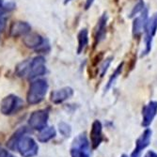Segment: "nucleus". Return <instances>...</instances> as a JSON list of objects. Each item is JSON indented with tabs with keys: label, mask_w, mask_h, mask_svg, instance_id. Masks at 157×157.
Wrapping results in <instances>:
<instances>
[{
	"label": "nucleus",
	"mask_w": 157,
	"mask_h": 157,
	"mask_svg": "<svg viewBox=\"0 0 157 157\" xmlns=\"http://www.w3.org/2000/svg\"><path fill=\"white\" fill-rule=\"evenodd\" d=\"M6 18H3V19H0V34H1L6 28Z\"/></svg>",
	"instance_id": "obj_24"
},
{
	"label": "nucleus",
	"mask_w": 157,
	"mask_h": 157,
	"mask_svg": "<svg viewBox=\"0 0 157 157\" xmlns=\"http://www.w3.org/2000/svg\"><path fill=\"white\" fill-rule=\"evenodd\" d=\"M122 68H123V63L120 64L118 66V68L115 70V72H114V74L111 75V77L109 78L108 80V83L106 85V87H105V90H108L111 87H112V85L114 84V82H115V80L119 77V75H121V71H122Z\"/></svg>",
	"instance_id": "obj_20"
},
{
	"label": "nucleus",
	"mask_w": 157,
	"mask_h": 157,
	"mask_svg": "<svg viewBox=\"0 0 157 157\" xmlns=\"http://www.w3.org/2000/svg\"><path fill=\"white\" fill-rule=\"evenodd\" d=\"M157 115V102L151 101L142 109V122L141 125L148 128Z\"/></svg>",
	"instance_id": "obj_11"
},
{
	"label": "nucleus",
	"mask_w": 157,
	"mask_h": 157,
	"mask_svg": "<svg viewBox=\"0 0 157 157\" xmlns=\"http://www.w3.org/2000/svg\"><path fill=\"white\" fill-rule=\"evenodd\" d=\"M152 131L150 128H146V130L141 134V136L136 141V148L133 151L131 157H140L141 153L150 144L151 140Z\"/></svg>",
	"instance_id": "obj_8"
},
{
	"label": "nucleus",
	"mask_w": 157,
	"mask_h": 157,
	"mask_svg": "<svg viewBox=\"0 0 157 157\" xmlns=\"http://www.w3.org/2000/svg\"><path fill=\"white\" fill-rule=\"evenodd\" d=\"M111 59H112V58H108L103 63V65L101 67V76H104V75L106 73V71H107V69H108V67H109V65L111 63Z\"/></svg>",
	"instance_id": "obj_23"
},
{
	"label": "nucleus",
	"mask_w": 157,
	"mask_h": 157,
	"mask_svg": "<svg viewBox=\"0 0 157 157\" xmlns=\"http://www.w3.org/2000/svg\"><path fill=\"white\" fill-rule=\"evenodd\" d=\"M73 95H74V90L72 88L64 87L59 90H53L50 95V100L53 104L59 105L65 102L66 100L70 99L71 97H73Z\"/></svg>",
	"instance_id": "obj_12"
},
{
	"label": "nucleus",
	"mask_w": 157,
	"mask_h": 157,
	"mask_svg": "<svg viewBox=\"0 0 157 157\" xmlns=\"http://www.w3.org/2000/svg\"><path fill=\"white\" fill-rule=\"evenodd\" d=\"M8 157H16V156H14V155H11V154H9Z\"/></svg>",
	"instance_id": "obj_29"
},
{
	"label": "nucleus",
	"mask_w": 157,
	"mask_h": 157,
	"mask_svg": "<svg viewBox=\"0 0 157 157\" xmlns=\"http://www.w3.org/2000/svg\"><path fill=\"white\" fill-rule=\"evenodd\" d=\"M70 152L71 157H90V143L85 133L74 139Z\"/></svg>",
	"instance_id": "obj_2"
},
{
	"label": "nucleus",
	"mask_w": 157,
	"mask_h": 157,
	"mask_svg": "<svg viewBox=\"0 0 157 157\" xmlns=\"http://www.w3.org/2000/svg\"><path fill=\"white\" fill-rule=\"evenodd\" d=\"M121 157H128V156H127L126 154H122V155H121Z\"/></svg>",
	"instance_id": "obj_30"
},
{
	"label": "nucleus",
	"mask_w": 157,
	"mask_h": 157,
	"mask_svg": "<svg viewBox=\"0 0 157 157\" xmlns=\"http://www.w3.org/2000/svg\"><path fill=\"white\" fill-rule=\"evenodd\" d=\"M148 22V10L145 8L140 12V15L137 16L133 23V35L134 37H138L144 31L146 24Z\"/></svg>",
	"instance_id": "obj_14"
},
{
	"label": "nucleus",
	"mask_w": 157,
	"mask_h": 157,
	"mask_svg": "<svg viewBox=\"0 0 157 157\" xmlns=\"http://www.w3.org/2000/svg\"><path fill=\"white\" fill-rule=\"evenodd\" d=\"M9 152L8 151H6L5 149H3L1 146H0V157H8L9 156Z\"/></svg>",
	"instance_id": "obj_26"
},
{
	"label": "nucleus",
	"mask_w": 157,
	"mask_h": 157,
	"mask_svg": "<svg viewBox=\"0 0 157 157\" xmlns=\"http://www.w3.org/2000/svg\"><path fill=\"white\" fill-rule=\"evenodd\" d=\"M90 145L93 150L97 149L104 140L103 136V125L101 121L95 120L91 125V129L90 133Z\"/></svg>",
	"instance_id": "obj_10"
},
{
	"label": "nucleus",
	"mask_w": 157,
	"mask_h": 157,
	"mask_svg": "<svg viewBox=\"0 0 157 157\" xmlns=\"http://www.w3.org/2000/svg\"><path fill=\"white\" fill-rule=\"evenodd\" d=\"M8 12L7 9L4 7V5H0V19L5 18V14Z\"/></svg>",
	"instance_id": "obj_25"
},
{
	"label": "nucleus",
	"mask_w": 157,
	"mask_h": 157,
	"mask_svg": "<svg viewBox=\"0 0 157 157\" xmlns=\"http://www.w3.org/2000/svg\"><path fill=\"white\" fill-rule=\"evenodd\" d=\"M144 9H145V7H144V2H143V1H141V0H140V1L134 7L133 10H132V12H131V14H130V17H134L135 15H136L137 13L141 12Z\"/></svg>",
	"instance_id": "obj_22"
},
{
	"label": "nucleus",
	"mask_w": 157,
	"mask_h": 157,
	"mask_svg": "<svg viewBox=\"0 0 157 157\" xmlns=\"http://www.w3.org/2000/svg\"><path fill=\"white\" fill-rule=\"evenodd\" d=\"M47 40H45L42 36H40L38 33H32L29 32L25 36L23 37V42L25 47L33 49V50H38L42 44H44Z\"/></svg>",
	"instance_id": "obj_13"
},
{
	"label": "nucleus",
	"mask_w": 157,
	"mask_h": 157,
	"mask_svg": "<svg viewBox=\"0 0 157 157\" xmlns=\"http://www.w3.org/2000/svg\"><path fill=\"white\" fill-rule=\"evenodd\" d=\"M144 157H157V153L153 151H149L145 155Z\"/></svg>",
	"instance_id": "obj_28"
},
{
	"label": "nucleus",
	"mask_w": 157,
	"mask_h": 157,
	"mask_svg": "<svg viewBox=\"0 0 157 157\" xmlns=\"http://www.w3.org/2000/svg\"><path fill=\"white\" fill-rule=\"evenodd\" d=\"M77 40H78L77 54H81L89 44V31L87 28H83V29L79 31L77 35Z\"/></svg>",
	"instance_id": "obj_18"
},
{
	"label": "nucleus",
	"mask_w": 157,
	"mask_h": 157,
	"mask_svg": "<svg viewBox=\"0 0 157 157\" xmlns=\"http://www.w3.org/2000/svg\"><path fill=\"white\" fill-rule=\"evenodd\" d=\"M28 66H29V59H25L19 64H17L15 68V73L19 77H25L26 78L27 72H28Z\"/></svg>",
	"instance_id": "obj_19"
},
{
	"label": "nucleus",
	"mask_w": 157,
	"mask_h": 157,
	"mask_svg": "<svg viewBox=\"0 0 157 157\" xmlns=\"http://www.w3.org/2000/svg\"><path fill=\"white\" fill-rule=\"evenodd\" d=\"M0 5H3V1H2V0H0Z\"/></svg>",
	"instance_id": "obj_31"
},
{
	"label": "nucleus",
	"mask_w": 157,
	"mask_h": 157,
	"mask_svg": "<svg viewBox=\"0 0 157 157\" xmlns=\"http://www.w3.org/2000/svg\"><path fill=\"white\" fill-rule=\"evenodd\" d=\"M31 32V25L25 21H14L9 28V35L11 38H20Z\"/></svg>",
	"instance_id": "obj_9"
},
{
	"label": "nucleus",
	"mask_w": 157,
	"mask_h": 157,
	"mask_svg": "<svg viewBox=\"0 0 157 157\" xmlns=\"http://www.w3.org/2000/svg\"><path fill=\"white\" fill-rule=\"evenodd\" d=\"M145 50L142 53V56L148 55L151 50L152 39L157 30V12L148 20L145 26Z\"/></svg>",
	"instance_id": "obj_7"
},
{
	"label": "nucleus",
	"mask_w": 157,
	"mask_h": 157,
	"mask_svg": "<svg viewBox=\"0 0 157 157\" xmlns=\"http://www.w3.org/2000/svg\"><path fill=\"white\" fill-rule=\"evenodd\" d=\"M59 129L60 134L66 137L70 136L71 133H72V128H71V126L69 124H67L66 122H63V121L59 124Z\"/></svg>",
	"instance_id": "obj_21"
},
{
	"label": "nucleus",
	"mask_w": 157,
	"mask_h": 157,
	"mask_svg": "<svg viewBox=\"0 0 157 157\" xmlns=\"http://www.w3.org/2000/svg\"><path fill=\"white\" fill-rule=\"evenodd\" d=\"M15 150L23 157H34L38 154L39 146L32 137L25 135L17 142Z\"/></svg>",
	"instance_id": "obj_4"
},
{
	"label": "nucleus",
	"mask_w": 157,
	"mask_h": 157,
	"mask_svg": "<svg viewBox=\"0 0 157 157\" xmlns=\"http://www.w3.org/2000/svg\"><path fill=\"white\" fill-rule=\"evenodd\" d=\"M95 1V0H86V4H85V9L86 10H89L91 5L93 4V2Z\"/></svg>",
	"instance_id": "obj_27"
},
{
	"label": "nucleus",
	"mask_w": 157,
	"mask_h": 157,
	"mask_svg": "<svg viewBox=\"0 0 157 157\" xmlns=\"http://www.w3.org/2000/svg\"><path fill=\"white\" fill-rule=\"evenodd\" d=\"M24 106V101L18 96L10 94L2 99L0 103V112L3 115L9 116L18 112Z\"/></svg>",
	"instance_id": "obj_3"
},
{
	"label": "nucleus",
	"mask_w": 157,
	"mask_h": 157,
	"mask_svg": "<svg viewBox=\"0 0 157 157\" xmlns=\"http://www.w3.org/2000/svg\"><path fill=\"white\" fill-rule=\"evenodd\" d=\"M49 118V109H40L34 111L29 119H28V125L33 130L41 131L47 126V121Z\"/></svg>",
	"instance_id": "obj_6"
},
{
	"label": "nucleus",
	"mask_w": 157,
	"mask_h": 157,
	"mask_svg": "<svg viewBox=\"0 0 157 157\" xmlns=\"http://www.w3.org/2000/svg\"><path fill=\"white\" fill-rule=\"evenodd\" d=\"M56 135V129L52 126H46L41 131H40V134L38 135V140L42 143H46V142L53 139Z\"/></svg>",
	"instance_id": "obj_16"
},
{
	"label": "nucleus",
	"mask_w": 157,
	"mask_h": 157,
	"mask_svg": "<svg viewBox=\"0 0 157 157\" xmlns=\"http://www.w3.org/2000/svg\"><path fill=\"white\" fill-rule=\"evenodd\" d=\"M27 132H28V130H27V128H26V127H20L19 129L16 130V132L14 133V134L11 136V137L9 139L8 143H7L8 148L10 149V150H15L16 144H17V142L19 141V139H20L23 136H25Z\"/></svg>",
	"instance_id": "obj_17"
},
{
	"label": "nucleus",
	"mask_w": 157,
	"mask_h": 157,
	"mask_svg": "<svg viewBox=\"0 0 157 157\" xmlns=\"http://www.w3.org/2000/svg\"><path fill=\"white\" fill-rule=\"evenodd\" d=\"M48 90V83L44 79H35L32 81L26 93V101L29 105H38L44 101Z\"/></svg>",
	"instance_id": "obj_1"
},
{
	"label": "nucleus",
	"mask_w": 157,
	"mask_h": 157,
	"mask_svg": "<svg viewBox=\"0 0 157 157\" xmlns=\"http://www.w3.org/2000/svg\"><path fill=\"white\" fill-rule=\"evenodd\" d=\"M46 74V61L44 56H37L29 59L27 79H37Z\"/></svg>",
	"instance_id": "obj_5"
},
{
	"label": "nucleus",
	"mask_w": 157,
	"mask_h": 157,
	"mask_svg": "<svg viewBox=\"0 0 157 157\" xmlns=\"http://www.w3.org/2000/svg\"><path fill=\"white\" fill-rule=\"evenodd\" d=\"M106 23H107V15L105 12L103 15L101 16V18L99 19L98 25H97V28H96V35H95V39L97 42H100L101 40H103L105 38V34H106Z\"/></svg>",
	"instance_id": "obj_15"
}]
</instances>
